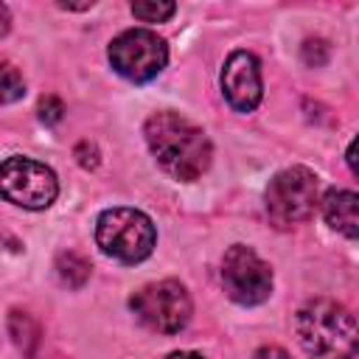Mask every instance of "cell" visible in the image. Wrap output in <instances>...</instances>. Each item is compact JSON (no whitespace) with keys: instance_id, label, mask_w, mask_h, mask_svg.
<instances>
[{"instance_id":"cell-17","label":"cell","mask_w":359,"mask_h":359,"mask_svg":"<svg viewBox=\"0 0 359 359\" xmlns=\"http://www.w3.org/2000/svg\"><path fill=\"white\" fill-rule=\"evenodd\" d=\"M76 157H79V163H81L84 168H95V165H98V151H95V146L87 143V140H81V143L76 146Z\"/></svg>"},{"instance_id":"cell-9","label":"cell","mask_w":359,"mask_h":359,"mask_svg":"<svg viewBox=\"0 0 359 359\" xmlns=\"http://www.w3.org/2000/svg\"><path fill=\"white\" fill-rule=\"evenodd\" d=\"M222 93L236 112H252L261 104V65L250 50H233L222 67Z\"/></svg>"},{"instance_id":"cell-16","label":"cell","mask_w":359,"mask_h":359,"mask_svg":"<svg viewBox=\"0 0 359 359\" xmlns=\"http://www.w3.org/2000/svg\"><path fill=\"white\" fill-rule=\"evenodd\" d=\"M62 112H65V107H62V101L56 95H45L39 101V118L45 123H59L62 121Z\"/></svg>"},{"instance_id":"cell-20","label":"cell","mask_w":359,"mask_h":359,"mask_svg":"<svg viewBox=\"0 0 359 359\" xmlns=\"http://www.w3.org/2000/svg\"><path fill=\"white\" fill-rule=\"evenodd\" d=\"M165 359H205L202 353H194V351H174V353H168Z\"/></svg>"},{"instance_id":"cell-19","label":"cell","mask_w":359,"mask_h":359,"mask_svg":"<svg viewBox=\"0 0 359 359\" xmlns=\"http://www.w3.org/2000/svg\"><path fill=\"white\" fill-rule=\"evenodd\" d=\"M345 160H348L351 171L359 177V135L351 140V146H348V151H345Z\"/></svg>"},{"instance_id":"cell-4","label":"cell","mask_w":359,"mask_h":359,"mask_svg":"<svg viewBox=\"0 0 359 359\" xmlns=\"http://www.w3.org/2000/svg\"><path fill=\"white\" fill-rule=\"evenodd\" d=\"M266 213L272 224L292 227L306 222L320 202V180L306 165H292L278 171L266 185Z\"/></svg>"},{"instance_id":"cell-18","label":"cell","mask_w":359,"mask_h":359,"mask_svg":"<svg viewBox=\"0 0 359 359\" xmlns=\"http://www.w3.org/2000/svg\"><path fill=\"white\" fill-rule=\"evenodd\" d=\"M252 359H292V356L283 348H278V345H264V348H258L252 353Z\"/></svg>"},{"instance_id":"cell-10","label":"cell","mask_w":359,"mask_h":359,"mask_svg":"<svg viewBox=\"0 0 359 359\" xmlns=\"http://www.w3.org/2000/svg\"><path fill=\"white\" fill-rule=\"evenodd\" d=\"M320 208H323V219L331 230H337L345 238H359V194L356 191L334 188L323 196Z\"/></svg>"},{"instance_id":"cell-1","label":"cell","mask_w":359,"mask_h":359,"mask_svg":"<svg viewBox=\"0 0 359 359\" xmlns=\"http://www.w3.org/2000/svg\"><path fill=\"white\" fill-rule=\"evenodd\" d=\"M143 135L157 165L168 177L180 182H194L210 168L213 146L202 132V126H196L185 115L174 109L154 112L146 118Z\"/></svg>"},{"instance_id":"cell-12","label":"cell","mask_w":359,"mask_h":359,"mask_svg":"<svg viewBox=\"0 0 359 359\" xmlns=\"http://www.w3.org/2000/svg\"><path fill=\"white\" fill-rule=\"evenodd\" d=\"M8 331H11V337H14V342H17V348H20L22 353H34V345H36V339H39V331H36V323H34L28 314H22V328H20V323L8 314Z\"/></svg>"},{"instance_id":"cell-11","label":"cell","mask_w":359,"mask_h":359,"mask_svg":"<svg viewBox=\"0 0 359 359\" xmlns=\"http://www.w3.org/2000/svg\"><path fill=\"white\" fill-rule=\"evenodd\" d=\"M56 272H59L62 283L79 289V286H84V280L90 278V261H87L84 255L67 250V252H62V255L56 258Z\"/></svg>"},{"instance_id":"cell-6","label":"cell","mask_w":359,"mask_h":359,"mask_svg":"<svg viewBox=\"0 0 359 359\" xmlns=\"http://www.w3.org/2000/svg\"><path fill=\"white\" fill-rule=\"evenodd\" d=\"M129 306L135 317L157 334H177L191 320V297L180 280L146 283L129 297Z\"/></svg>"},{"instance_id":"cell-14","label":"cell","mask_w":359,"mask_h":359,"mask_svg":"<svg viewBox=\"0 0 359 359\" xmlns=\"http://www.w3.org/2000/svg\"><path fill=\"white\" fill-rule=\"evenodd\" d=\"M174 11H177V6L174 3H132V14L137 17V20H143V22H165L168 17H174Z\"/></svg>"},{"instance_id":"cell-3","label":"cell","mask_w":359,"mask_h":359,"mask_svg":"<svg viewBox=\"0 0 359 359\" xmlns=\"http://www.w3.org/2000/svg\"><path fill=\"white\" fill-rule=\"evenodd\" d=\"M95 244L121 264L146 261L157 244V230L143 210L109 208L95 222Z\"/></svg>"},{"instance_id":"cell-8","label":"cell","mask_w":359,"mask_h":359,"mask_svg":"<svg viewBox=\"0 0 359 359\" xmlns=\"http://www.w3.org/2000/svg\"><path fill=\"white\" fill-rule=\"evenodd\" d=\"M0 191L20 208L42 210L56 199L59 182L45 163H36L31 157H6L0 165Z\"/></svg>"},{"instance_id":"cell-2","label":"cell","mask_w":359,"mask_h":359,"mask_svg":"<svg viewBox=\"0 0 359 359\" xmlns=\"http://www.w3.org/2000/svg\"><path fill=\"white\" fill-rule=\"evenodd\" d=\"M294 334L303 351L314 359H356L359 323L337 300H309L294 314Z\"/></svg>"},{"instance_id":"cell-7","label":"cell","mask_w":359,"mask_h":359,"mask_svg":"<svg viewBox=\"0 0 359 359\" xmlns=\"http://www.w3.org/2000/svg\"><path fill=\"white\" fill-rule=\"evenodd\" d=\"M222 286L233 303L258 306L272 294V269L252 247L233 244L222 258Z\"/></svg>"},{"instance_id":"cell-13","label":"cell","mask_w":359,"mask_h":359,"mask_svg":"<svg viewBox=\"0 0 359 359\" xmlns=\"http://www.w3.org/2000/svg\"><path fill=\"white\" fill-rule=\"evenodd\" d=\"M22 93H25L22 76L14 70V65L3 62V70H0V101L3 104H11V101L22 98Z\"/></svg>"},{"instance_id":"cell-5","label":"cell","mask_w":359,"mask_h":359,"mask_svg":"<svg viewBox=\"0 0 359 359\" xmlns=\"http://www.w3.org/2000/svg\"><path fill=\"white\" fill-rule=\"evenodd\" d=\"M109 65L118 76L135 84L151 81L168 62V45L149 28H132L118 34L107 48Z\"/></svg>"},{"instance_id":"cell-15","label":"cell","mask_w":359,"mask_h":359,"mask_svg":"<svg viewBox=\"0 0 359 359\" xmlns=\"http://www.w3.org/2000/svg\"><path fill=\"white\" fill-rule=\"evenodd\" d=\"M303 62L311 65V67H320L328 62V42L325 39H306L303 42Z\"/></svg>"}]
</instances>
